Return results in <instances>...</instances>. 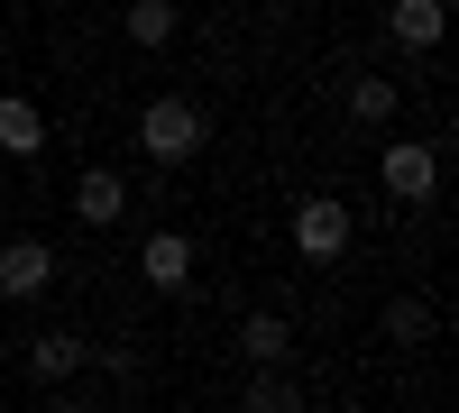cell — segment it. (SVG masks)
Wrapping results in <instances>:
<instances>
[{
  "instance_id": "obj_1",
  "label": "cell",
  "mask_w": 459,
  "mask_h": 413,
  "mask_svg": "<svg viewBox=\"0 0 459 413\" xmlns=\"http://www.w3.org/2000/svg\"><path fill=\"white\" fill-rule=\"evenodd\" d=\"M203 138H212V120H203V110L184 101V92H157V101L138 110V147H147L157 166H184V157H203Z\"/></svg>"
},
{
  "instance_id": "obj_2",
  "label": "cell",
  "mask_w": 459,
  "mask_h": 413,
  "mask_svg": "<svg viewBox=\"0 0 459 413\" xmlns=\"http://www.w3.org/2000/svg\"><path fill=\"white\" fill-rule=\"evenodd\" d=\"M340 248H350V202H340V194L294 202V257H303V267H340Z\"/></svg>"
},
{
  "instance_id": "obj_3",
  "label": "cell",
  "mask_w": 459,
  "mask_h": 413,
  "mask_svg": "<svg viewBox=\"0 0 459 413\" xmlns=\"http://www.w3.org/2000/svg\"><path fill=\"white\" fill-rule=\"evenodd\" d=\"M377 184H386L395 202H432L441 194V147L432 138H395L386 157H377Z\"/></svg>"
},
{
  "instance_id": "obj_4",
  "label": "cell",
  "mask_w": 459,
  "mask_h": 413,
  "mask_svg": "<svg viewBox=\"0 0 459 413\" xmlns=\"http://www.w3.org/2000/svg\"><path fill=\"white\" fill-rule=\"evenodd\" d=\"M56 276H65V267H56L47 239H10V248H0V304H37Z\"/></svg>"
},
{
  "instance_id": "obj_5",
  "label": "cell",
  "mask_w": 459,
  "mask_h": 413,
  "mask_svg": "<svg viewBox=\"0 0 459 413\" xmlns=\"http://www.w3.org/2000/svg\"><path fill=\"white\" fill-rule=\"evenodd\" d=\"M138 276L157 294H194V239H184V230H147L138 239Z\"/></svg>"
},
{
  "instance_id": "obj_6",
  "label": "cell",
  "mask_w": 459,
  "mask_h": 413,
  "mask_svg": "<svg viewBox=\"0 0 459 413\" xmlns=\"http://www.w3.org/2000/svg\"><path fill=\"white\" fill-rule=\"evenodd\" d=\"M74 220H83V230H110V220H129V184L110 175V166H92L83 184H74Z\"/></svg>"
},
{
  "instance_id": "obj_7",
  "label": "cell",
  "mask_w": 459,
  "mask_h": 413,
  "mask_svg": "<svg viewBox=\"0 0 459 413\" xmlns=\"http://www.w3.org/2000/svg\"><path fill=\"white\" fill-rule=\"evenodd\" d=\"M0 157H47V110L28 92H0Z\"/></svg>"
},
{
  "instance_id": "obj_8",
  "label": "cell",
  "mask_w": 459,
  "mask_h": 413,
  "mask_svg": "<svg viewBox=\"0 0 459 413\" xmlns=\"http://www.w3.org/2000/svg\"><path fill=\"white\" fill-rule=\"evenodd\" d=\"M83 358H92V340H74V331H37V340H28V377L37 386H65Z\"/></svg>"
},
{
  "instance_id": "obj_9",
  "label": "cell",
  "mask_w": 459,
  "mask_h": 413,
  "mask_svg": "<svg viewBox=\"0 0 459 413\" xmlns=\"http://www.w3.org/2000/svg\"><path fill=\"white\" fill-rule=\"evenodd\" d=\"M386 28H395V47L432 56L441 37H450V10H441V0H395V10H386Z\"/></svg>"
},
{
  "instance_id": "obj_10",
  "label": "cell",
  "mask_w": 459,
  "mask_h": 413,
  "mask_svg": "<svg viewBox=\"0 0 459 413\" xmlns=\"http://www.w3.org/2000/svg\"><path fill=\"white\" fill-rule=\"evenodd\" d=\"M129 47H175V28H184V10H175V0H129Z\"/></svg>"
},
{
  "instance_id": "obj_11",
  "label": "cell",
  "mask_w": 459,
  "mask_h": 413,
  "mask_svg": "<svg viewBox=\"0 0 459 413\" xmlns=\"http://www.w3.org/2000/svg\"><path fill=\"white\" fill-rule=\"evenodd\" d=\"M239 349H248V367H276V358L294 349V331H285V313H248V331H239Z\"/></svg>"
},
{
  "instance_id": "obj_12",
  "label": "cell",
  "mask_w": 459,
  "mask_h": 413,
  "mask_svg": "<svg viewBox=\"0 0 459 413\" xmlns=\"http://www.w3.org/2000/svg\"><path fill=\"white\" fill-rule=\"evenodd\" d=\"M350 120H368V129L395 120V83H386V73H359V83H350Z\"/></svg>"
},
{
  "instance_id": "obj_13",
  "label": "cell",
  "mask_w": 459,
  "mask_h": 413,
  "mask_svg": "<svg viewBox=\"0 0 459 413\" xmlns=\"http://www.w3.org/2000/svg\"><path fill=\"white\" fill-rule=\"evenodd\" d=\"M386 340H432V313L413 304V294H395V304H386Z\"/></svg>"
},
{
  "instance_id": "obj_14",
  "label": "cell",
  "mask_w": 459,
  "mask_h": 413,
  "mask_svg": "<svg viewBox=\"0 0 459 413\" xmlns=\"http://www.w3.org/2000/svg\"><path fill=\"white\" fill-rule=\"evenodd\" d=\"M248 404H266V413H285V404H294V386H285V377H266V367H257V377H248Z\"/></svg>"
}]
</instances>
